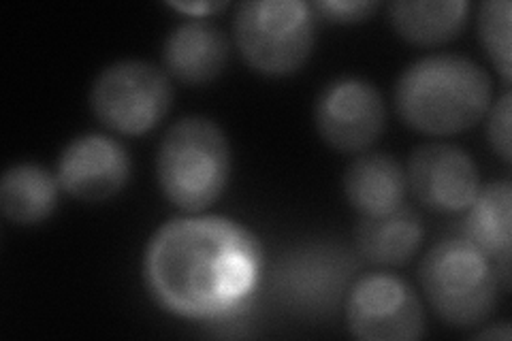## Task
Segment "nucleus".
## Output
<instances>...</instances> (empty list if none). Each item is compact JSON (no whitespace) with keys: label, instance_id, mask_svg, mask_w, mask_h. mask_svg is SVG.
<instances>
[{"label":"nucleus","instance_id":"1","mask_svg":"<svg viewBox=\"0 0 512 341\" xmlns=\"http://www.w3.org/2000/svg\"><path fill=\"white\" fill-rule=\"evenodd\" d=\"M261 243L222 216L173 218L152 235L143 280L165 312L190 320L235 314L259 284Z\"/></svg>","mask_w":512,"mask_h":341},{"label":"nucleus","instance_id":"2","mask_svg":"<svg viewBox=\"0 0 512 341\" xmlns=\"http://www.w3.org/2000/svg\"><path fill=\"white\" fill-rule=\"evenodd\" d=\"M493 103L489 73L470 58L455 54L412 62L395 84V107L414 131L457 135L476 126Z\"/></svg>","mask_w":512,"mask_h":341},{"label":"nucleus","instance_id":"3","mask_svg":"<svg viewBox=\"0 0 512 341\" xmlns=\"http://www.w3.org/2000/svg\"><path fill=\"white\" fill-rule=\"evenodd\" d=\"M231 177V148L222 128L203 116L175 122L160 141L156 180L169 203L188 214L214 205Z\"/></svg>","mask_w":512,"mask_h":341},{"label":"nucleus","instance_id":"4","mask_svg":"<svg viewBox=\"0 0 512 341\" xmlns=\"http://www.w3.org/2000/svg\"><path fill=\"white\" fill-rule=\"evenodd\" d=\"M419 278L434 312L457 329L483 324L500 299L493 261L463 237L436 243L423 258Z\"/></svg>","mask_w":512,"mask_h":341},{"label":"nucleus","instance_id":"5","mask_svg":"<svg viewBox=\"0 0 512 341\" xmlns=\"http://www.w3.org/2000/svg\"><path fill=\"white\" fill-rule=\"evenodd\" d=\"M233 37L252 71L293 75L314 50L316 13L301 0H246L235 11Z\"/></svg>","mask_w":512,"mask_h":341},{"label":"nucleus","instance_id":"6","mask_svg":"<svg viewBox=\"0 0 512 341\" xmlns=\"http://www.w3.org/2000/svg\"><path fill=\"white\" fill-rule=\"evenodd\" d=\"M173 105V86L158 67L120 60L99 73L90 88L94 116L120 135H146Z\"/></svg>","mask_w":512,"mask_h":341},{"label":"nucleus","instance_id":"7","mask_svg":"<svg viewBox=\"0 0 512 341\" xmlns=\"http://www.w3.org/2000/svg\"><path fill=\"white\" fill-rule=\"evenodd\" d=\"M350 333L363 341H408L425 333L423 305L414 288L397 275L361 278L346 299Z\"/></svg>","mask_w":512,"mask_h":341},{"label":"nucleus","instance_id":"8","mask_svg":"<svg viewBox=\"0 0 512 341\" xmlns=\"http://www.w3.org/2000/svg\"><path fill=\"white\" fill-rule=\"evenodd\" d=\"M314 120L320 137L340 152H361L380 137L387 109L374 84L338 77L320 90Z\"/></svg>","mask_w":512,"mask_h":341},{"label":"nucleus","instance_id":"9","mask_svg":"<svg viewBox=\"0 0 512 341\" xmlns=\"http://www.w3.org/2000/svg\"><path fill=\"white\" fill-rule=\"evenodd\" d=\"M412 194L434 211H463L480 190V175L472 156L451 143H425L416 148L406 173Z\"/></svg>","mask_w":512,"mask_h":341},{"label":"nucleus","instance_id":"10","mask_svg":"<svg viewBox=\"0 0 512 341\" xmlns=\"http://www.w3.org/2000/svg\"><path fill=\"white\" fill-rule=\"evenodd\" d=\"M56 177L60 188L77 201H107L131 180V156L114 137L79 135L62 150Z\"/></svg>","mask_w":512,"mask_h":341},{"label":"nucleus","instance_id":"11","mask_svg":"<svg viewBox=\"0 0 512 341\" xmlns=\"http://www.w3.org/2000/svg\"><path fill=\"white\" fill-rule=\"evenodd\" d=\"M227 60V37L218 26L205 20L184 22L178 28H173L165 39V69L182 84H210L227 67Z\"/></svg>","mask_w":512,"mask_h":341},{"label":"nucleus","instance_id":"12","mask_svg":"<svg viewBox=\"0 0 512 341\" xmlns=\"http://www.w3.org/2000/svg\"><path fill=\"white\" fill-rule=\"evenodd\" d=\"M510 205V182H491L478 190L463 226V239L493 261L502 290L510 288Z\"/></svg>","mask_w":512,"mask_h":341},{"label":"nucleus","instance_id":"13","mask_svg":"<svg viewBox=\"0 0 512 341\" xmlns=\"http://www.w3.org/2000/svg\"><path fill=\"white\" fill-rule=\"evenodd\" d=\"M406 190V171L380 152L359 156L344 175L346 199L361 216H384L402 207Z\"/></svg>","mask_w":512,"mask_h":341},{"label":"nucleus","instance_id":"14","mask_svg":"<svg viewBox=\"0 0 512 341\" xmlns=\"http://www.w3.org/2000/svg\"><path fill=\"white\" fill-rule=\"evenodd\" d=\"M348 263L340 254L314 252L288 256L280 267L278 284L282 295L301 307L329 305L348 278Z\"/></svg>","mask_w":512,"mask_h":341},{"label":"nucleus","instance_id":"15","mask_svg":"<svg viewBox=\"0 0 512 341\" xmlns=\"http://www.w3.org/2000/svg\"><path fill=\"white\" fill-rule=\"evenodd\" d=\"M423 222L414 209L402 205L384 216H361L355 237L359 252L376 265H404L423 241Z\"/></svg>","mask_w":512,"mask_h":341},{"label":"nucleus","instance_id":"16","mask_svg":"<svg viewBox=\"0 0 512 341\" xmlns=\"http://www.w3.org/2000/svg\"><path fill=\"white\" fill-rule=\"evenodd\" d=\"M468 13V0H397L389 7V20L402 39L431 47L455 39Z\"/></svg>","mask_w":512,"mask_h":341},{"label":"nucleus","instance_id":"17","mask_svg":"<svg viewBox=\"0 0 512 341\" xmlns=\"http://www.w3.org/2000/svg\"><path fill=\"white\" fill-rule=\"evenodd\" d=\"M58 190V177L45 167L32 162L13 165L0 180V211L13 224H39L54 214Z\"/></svg>","mask_w":512,"mask_h":341},{"label":"nucleus","instance_id":"18","mask_svg":"<svg viewBox=\"0 0 512 341\" xmlns=\"http://www.w3.org/2000/svg\"><path fill=\"white\" fill-rule=\"evenodd\" d=\"M510 13L508 0H487L478 9V39L506 86L510 84Z\"/></svg>","mask_w":512,"mask_h":341},{"label":"nucleus","instance_id":"19","mask_svg":"<svg viewBox=\"0 0 512 341\" xmlns=\"http://www.w3.org/2000/svg\"><path fill=\"white\" fill-rule=\"evenodd\" d=\"M510 105L512 96L506 90L498 101L489 107V122H487V137L493 152L504 162H510Z\"/></svg>","mask_w":512,"mask_h":341},{"label":"nucleus","instance_id":"20","mask_svg":"<svg viewBox=\"0 0 512 341\" xmlns=\"http://www.w3.org/2000/svg\"><path fill=\"white\" fill-rule=\"evenodd\" d=\"M312 9L327 22L352 24L370 18L378 9V3H372V0H325L323 3V0H318V3L312 5Z\"/></svg>","mask_w":512,"mask_h":341},{"label":"nucleus","instance_id":"21","mask_svg":"<svg viewBox=\"0 0 512 341\" xmlns=\"http://www.w3.org/2000/svg\"><path fill=\"white\" fill-rule=\"evenodd\" d=\"M173 9H178L182 13L195 15V18H205V15H212L216 11H222L227 7V3H212V0H203V3H169Z\"/></svg>","mask_w":512,"mask_h":341},{"label":"nucleus","instance_id":"22","mask_svg":"<svg viewBox=\"0 0 512 341\" xmlns=\"http://www.w3.org/2000/svg\"><path fill=\"white\" fill-rule=\"evenodd\" d=\"M476 337H478V339H502V341H510L512 331H510V327H508L506 322H502V324H498V327H491V329H487V331H483V333H478Z\"/></svg>","mask_w":512,"mask_h":341}]
</instances>
